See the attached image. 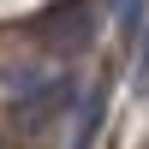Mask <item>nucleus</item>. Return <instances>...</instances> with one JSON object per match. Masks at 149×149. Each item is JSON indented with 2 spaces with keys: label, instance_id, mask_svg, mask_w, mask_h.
<instances>
[{
  "label": "nucleus",
  "instance_id": "nucleus-1",
  "mask_svg": "<svg viewBox=\"0 0 149 149\" xmlns=\"http://www.w3.org/2000/svg\"><path fill=\"white\" fill-rule=\"evenodd\" d=\"M72 95H78L72 78H18L12 84V125L24 137H36V131H48L72 107Z\"/></svg>",
  "mask_w": 149,
  "mask_h": 149
},
{
  "label": "nucleus",
  "instance_id": "nucleus-2",
  "mask_svg": "<svg viewBox=\"0 0 149 149\" xmlns=\"http://www.w3.org/2000/svg\"><path fill=\"white\" fill-rule=\"evenodd\" d=\"M42 42H48V48H66V54L84 48V42H90V6H84V0L54 6V12L42 18Z\"/></svg>",
  "mask_w": 149,
  "mask_h": 149
},
{
  "label": "nucleus",
  "instance_id": "nucleus-3",
  "mask_svg": "<svg viewBox=\"0 0 149 149\" xmlns=\"http://www.w3.org/2000/svg\"><path fill=\"white\" fill-rule=\"evenodd\" d=\"M102 113H107V95L95 90L90 102H84V119H78V137H72V149H95V131H102Z\"/></svg>",
  "mask_w": 149,
  "mask_h": 149
},
{
  "label": "nucleus",
  "instance_id": "nucleus-4",
  "mask_svg": "<svg viewBox=\"0 0 149 149\" xmlns=\"http://www.w3.org/2000/svg\"><path fill=\"white\" fill-rule=\"evenodd\" d=\"M113 18H119V30H137V18H143V0H113Z\"/></svg>",
  "mask_w": 149,
  "mask_h": 149
},
{
  "label": "nucleus",
  "instance_id": "nucleus-5",
  "mask_svg": "<svg viewBox=\"0 0 149 149\" xmlns=\"http://www.w3.org/2000/svg\"><path fill=\"white\" fill-rule=\"evenodd\" d=\"M143 78H149V48H143Z\"/></svg>",
  "mask_w": 149,
  "mask_h": 149
}]
</instances>
